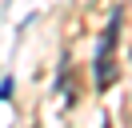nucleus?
I'll list each match as a JSON object with an SVG mask.
<instances>
[{
  "mask_svg": "<svg viewBox=\"0 0 132 128\" xmlns=\"http://www.w3.org/2000/svg\"><path fill=\"white\" fill-rule=\"evenodd\" d=\"M116 36H120V8H116V16L104 24V32H100L96 40V52H92V76H96V88L104 92L108 84H112V48H116Z\"/></svg>",
  "mask_w": 132,
  "mask_h": 128,
  "instance_id": "1",
  "label": "nucleus"
},
{
  "mask_svg": "<svg viewBox=\"0 0 132 128\" xmlns=\"http://www.w3.org/2000/svg\"><path fill=\"white\" fill-rule=\"evenodd\" d=\"M8 96H12V76H4L0 80V100H8Z\"/></svg>",
  "mask_w": 132,
  "mask_h": 128,
  "instance_id": "2",
  "label": "nucleus"
}]
</instances>
